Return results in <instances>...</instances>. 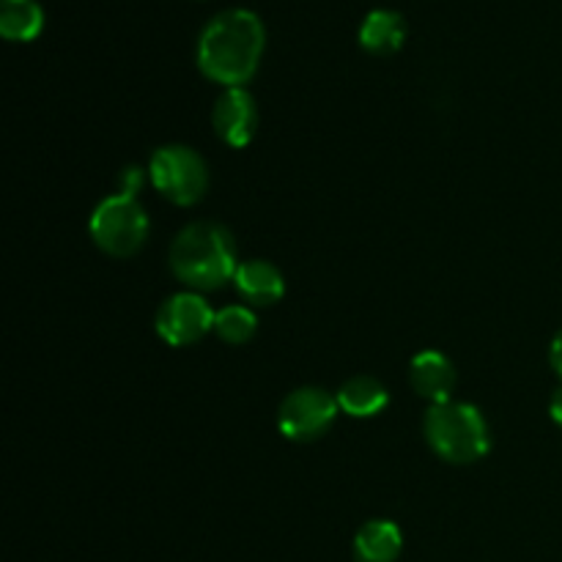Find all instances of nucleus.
Returning <instances> with one entry per match:
<instances>
[{"label":"nucleus","instance_id":"1","mask_svg":"<svg viewBox=\"0 0 562 562\" xmlns=\"http://www.w3.org/2000/svg\"><path fill=\"white\" fill-rule=\"evenodd\" d=\"M267 31L250 9H225L203 25L198 38V66L209 80L225 88H245L256 75Z\"/></svg>","mask_w":562,"mask_h":562},{"label":"nucleus","instance_id":"2","mask_svg":"<svg viewBox=\"0 0 562 562\" xmlns=\"http://www.w3.org/2000/svg\"><path fill=\"white\" fill-rule=\"evenodd\" d=\"M239 252L231 231L220 223H190L170 245V269L192 291H212L234 280Z\"/></svg>","mask_w":562,"mask_h":562},{"label":"nucleus","instance_id":"3","mask_svg":"<svg viewBox=\"0 0 562 562\" xmlns=\"http://www.w3.org/2000/svg\"><path fill=\"white\" fill-rule=\"evenodd\" d=\"M423 428L434 453L450 464H475L492 448L486 417L472 404L448 401L428 406Z\"/></svg>","mask_w":562,"mask_h":562},{"label":"nucleus","instance_id":"4","mask_svg":"<svg viewBox=\"0 0 562 562\" xmlns=\"http://www.w3.org/2000/svg\"><path fill=\"white\" fill-rule=\"evenodd\" d=\"M93 245L113 258H130L146 245L148 214L135 195H108L91 214Z\"/></svg>","mask_w":562,"mask_h":562},{"label":"nucleus","instance_id":"5","mask_svg":"<svg viewBox=\"0 0 562 562\" xmlns=\"http://www.w3.org/2000/svg\"><path fill=\"white\" fill-rule=\"evenodd\" d=\"M151 184L157 187L165 201L176 206H192L201 201L209 190V168L198 151L190 146H162L154 151L148 165Z\"/></svg>","mask_w":562,"mask_h":562},{"label":"nucleus","instance_id":"6","mask_svg":"<svg viewBox=\"0 0 562 562\" xmlns=\"http://www.w3.org/2000/svg\"><path fill=\"white\" fill-rule=\"evenodd\" d=\"M340 406L335 395L322 387H300L283 398L278 409V428L291 442H316L333 428Z\"/></svg>","mask_w":562,"mask_h":562},{"label":"nucleus","instance_id":"7","mask_svg":"<svg viewBox=\"0 0 562 562\" xmlns=\"http://www.w3.org/2000/svg\"><path fill=\"white\" fill-rule=\"evenodd\" d=\"M214 316L206 300L198 291H179L168 296L157 311V333L168 346H192L203 335L214 333Z\"/></svg>","mask_w":562,"mask_h":562},{"label":"nucleus","instance_id":"8","mask_svg":"<svg viewBox=\"0 0 562 562\" xmlns=\"http://www.w3.org/2000/svg\"><path fill=\"white\" fill-rule=\"evenodd\" d=\"M212 126L220 140L245 148L256 137L258 104L247 88H225L212 110Z\"/></svg>","mask_w":562,"mask_h":562},{"label":"nucleus","instance_id":"9","mask_svg":"<svg viewBox=\"0 0 562 562\" xmlns=\"http://www.w3.org/2000/svg\"><path fill=\"white\" fill-rule=\"evenodd\" d=\"M409 382L420 398L428 404H448L453 401V390L459 384L453 360L437 349H426L412 357L409 362Z\"/></svg>","mask_w":562,"mask_h":562},{"label":"nucleus","instance_id":"10","mask_svg":"<svg viewBox=\"0 0 562 562\" xmlns=\"http://www.w3.org/2000/svg\"><path fill=\"white\" fill-rule=\"evenodd\" d=\"M234 285L239 291L241 300L247 305L256 307H269L274 302L283 300L285 294V278L272 261H263V258H250V261H241L239 269L234 274Z\"/></svg>","mask_w":562,"mask_h":562},{"label":"nucleus","instance_id":"11","mask_svg":"<svg viewBox=\"0 0 562 562\" xmlns=\"http://www.w3.org/2000/svg\"><path fill=\"white\" fill-rule=\"evenodd\" d=\"M351 549L357 562H395L404 549V536L395 521L373 519L357 530Z\"/></svg>","mask_w":562,"mask_h":562},{"label":"nucleus","instance_id":"12","mask_svg":"<svg viewBox=\"0 0 562 562\" xmlns=\"http://www.w3.org/2000/svg\"><path fill=\"white\" fill-rule=\"evenodd\" d=\"M340 412L357 420H366V417H376L379 412H384V406L390 404V393L379 379L373 376H351L340 384V390L335 393Z\"/></svg>","mask_w":562,"mask_h":562},{"label":"nucleus","instance_id":"13","mask_svg":"<svg viewBox=\"0 0 562 562\" xmlns=\"http://www.w3.org/2000/svg\"><path fill=\"white\" fill-rule=\"evenodd\" d=\"M406 38V22L398 11L373 9L360 25V44L368 53L390 55L401 49Z\"/></svg>","mask_w":562,"mask_h":562},{"label":"nucleus","instance_id":"14","mask_svg":"<svg viewBox=\"0 0 562 562\" xmlns=\"http://www.w3.org/2000/svg\"><path fill=\"white\" fill-rule=\"evenodd\" d=\"M44 9L36 0H3L0 3V33L11 42H31L42 33Z\"/></svg>","mask_w":562,"mask_h":562},{"label":"nucleus","instance_id":"15","mask_svg":"<svg viewBox=\"0 0 562 562\" xmlns=\"http://www.w3.org/2000/svg\"><path fill=\"white\" fill-rule=\"evenodd\" d=\"M214 333L225 344L241 346L252 340V335L258 333V318L247 305H228L214 316Z\"/></svg>","mask_w":562,"mask_h":562},{"label":"nucleus","instance_id":"16","mask_svg":"<svg viewBox=\"0 0 562 562\" xmlns=\"http://www.w3.org/2000/svg\"><path fill=\"white\" fill-rule=\"evenodd\" d=\"M121 184H124L126 195H137V190H140L143 184V170L140 168H126L124 173H121Z\"/></svg>","mask_w":562,"mask_h":562},{"label":"nucleus","instance_id":"17","mask_svg":"<svg viewBox=\"0 0 562 562\" xmlns=\"http://www.w3.org/2000/svg\"><path fill=\"white\" fill-rule=\"evenodd\" d=\"M549 360H552V368L562 376V329L552 338V346H549Z\"/></svg>","mask_w":562,"mask_h":562},{"label":"nucleus","instance_id":"18","mask_svg":"<svg viewBox=\"0 0 562 562\" xmlns=\"http://www.w3.org/2000/svg\"><path fill=\"white\" fill-rule=\"evenodd\" d=\"M549 415H552V420L562 428V387L552 395V401H549Z\"/></svg>","mask_w":562,"mask_h":562}]
</instances>
